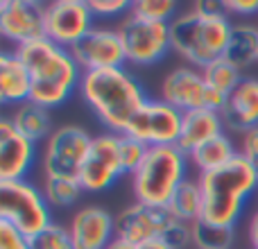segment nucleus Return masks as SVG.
<instances>
[{
	"label": "nucleus",
	"mask_w": 258,
	"mask_h": 249,
	"mask_svg": "<svg viewBox=\"0 0 258 249\" xmlns=\"http://www.w3.org/2000/svg\"><path fill=\"white\" fill-rule=\"evenodd\" d=\"M231 30L233 25L224 12L200 14L195 9H188L170 23V41L179 57L202 71L224 57Z\"/></svg>",
	"instance_id": "20e7f679"
},
{
	"label": "nucleus",
	"mask_w": 258,
	"mask_h": 249,
	"mask_svg": "<svg viewBox=\"0 0 258 249\" xmlns=\"http://www.w3.org/2000/svg\"><path fill=\"white\" fill-rule=\"evenodd\" d=\"M224 59L231 61L238 71H245L258 61V27L249 23L233 25Z\"/></svg>",
	"instance_id": "5701e85b"
},
{
	"label": "nucleus",
	"mask_w": 258,
	"mask_h": 249,
	"mask_svg": "<svg viewBox=\"0 0 258 249\" xmlns=\"http://www.w3.org/2000/svg\"><path fill=\"white\" fill-rule=\"evenodd\" d=\"M0 249H32V240L16 227L0 222Z\"/></svg>",
	"instance_id": "2f4dec72"
},
{
	"label": "nucleus",
	"mask_w": 258,
	"mask_h": 249,
	"mask_svg": "<svg viewBox=\"0 0 258 249\" xmlns=\"http://www.w3.org/2000/svg\"><path fill=\"white\" fill-rule=\"evenodd\" d=\"M163 240L172 249H195L192 247V224L174 220L168 231L163 233Z\"/></svg>",
	"instance_id": "7c9ffc66"
},
{
	"label": "nucleus",
	"mask_w": 258,
	"mask_h": 249,
	"mask_svg": "<svg viewBox=\"0 0 258 249\" xmlns=\"http://www.w3.org/2000/svg\"><path fill=\"white\" fill-rule=\"evenodd\" d=\"M36 161V143L25 138L12 118H0V181H21Z\"/></svg>",
	"instance_id": "dca6fc26"
},
{
	"label": "nucleus",
	"mask_w": 258,
	"mask_h": 249,
	"mask_svg": "<svg viewBox=\"0 0 258 249\" xmlns=\"http://www.w3.org/2000/svg\"><path fill=\"white\" fill-rule=\"evenodd\" d=\"M224 127L231 132L245 134L258 127V80L245 77L238 89L227 98V104L220 111Z\"/></svg>",
	"instance_id": "a211bd4d"
},
{
	"label": "nucleus",
	"mask_w": 258,
	"mask_h": 249,
	"mask_svg": "<svg viewBox=\"0 0 258 249\" xmlns=\"http://www.w3.org/2000/svg\"><path fill=\"white\" fill-rule=\"evenodd\" d=\"M188 154L177 145L150 147L143 165L132 174L136 202L147 206H168L174 191L188 179Z\"/></svg>",
	"instance_id": "39448f33"
},
{
	"label": "nucleus",
	"mask_w": 258,
	"mask_h": 249,
	"mask_svg": "<svg viewBox=\"0 0 258 249\" xmlns=\"http://www.w3.org/2000/svg\"><path fill=\"white\" fill-rule=\"evenodd\" d=\"M224 9L231 14L249 16V14L258 12V0H224Z\"/></svg>",
	"instance_id": "f704fd0d"
},
{
	"label": "nucleus",
	"mask_w": 258,
	"mask_h": 249,
	"mask_svg": "<svg viewBox=\"0 0 258 249\" xmlns=\"http://www.w3.org/2000/svg\"><path fill=\"white\" fill-rule=\"evenodd\" d=\"M240 152L236 150L233 141L227 134H220V136L206 141L204 145H200L197 150H192L188 154V161L195 170H200V174L204 172H213V170L224 168L227 163H231Z\"/></svg>",
	"instance_id": "412c9836"
},
{
	"label": "nucleus",
	"mask_w": 258,
	"mask_h": 249,
	"mask_svg": "<svg viewBox=\"0 0 258 249\" xmlns=\"http://www.w3.org/2000/svg\"><path fill=\"white\" fill-rule=\"evenodd\" d=\"M256 170H258V168H256Z\"/></svg>",
	"instance_id": "ea45409f"
},
{
	"label": "nucleus",
	"mask_w": 258,
	"mask_h": 249,
	"mask_svg": "<svg viewBox=\"0 0 258 249\" xmlns=\"http://www.w3.org/2000/svg\"><path fill=\"white\" fill-rule=\"evenodd\" d=\"M197 183L204 197L202 220L218 227L233 229L249 197L258 193V170L245 156L238 154L224 168L200 174Z\"/></svg>",
	"instance_id": "7ed1b4c3"
},
{
	"label": "nucleus",
	"mask_w": 258,
	"mask_h": 249,
	"mask_svg": "<svg viewBox=\"0 0 258 249\" xmlns=\"http://www.w3.org/2000/svg\"><path fill=\"white\" fill-rule=\"evenodd\" d=\"M249 242L254 245V249H258V209L254 211L249 220Z\"/></svg>",
	"instance_id": "e433bc0d"
},
{
	"label": "nucleus",
	"mask_w": 258,
	"mask_h": 249,
	"mask_svg": "<svg viewBox=\"0 0 258 249\" xmlns=\"http://www.w3.org/2000/svg\"><path fill=\"white\" fill-rule=\"evenodd\" d=\"M89 7L93 12V16L111 18L132 9V3H127V0H89Z\"/></svg>",
	"instance_id": "473e14b6"
},
{
	"label": "nucleus",
	"mask_w": 258,
	"mask_h": 249,
	"mask_svg": "<svg viewBox=\"0 0 258 249\" xmlns=\"http://www.w3.org/2000/svg\"><path fill=\"white\" fill-rule=\"evenodd\" d=\"M138 249H172L168 245V242L163 240V238H154V240L150 242H143V245H138Z\"/></svg>",
	"instance_id": "4c0bfd02"
},
{
	"label": "nucleus",
	"mask_w": 258,
	"mask_h": 249,
	"mask_svg": "<svg viewBox=\"0 0 258 249\" xmlns=\"http://www.w3.org/2000/svg\"><path fill=\"white\" fill-rule=\"evenodd\" d=\"M238 152H240V156H245L251 165H256L258 168V127L242 134Z\"/></svg>",
	"instance_id": "72a5a7b5"
},
{
	"label": "nucleus",
	"mask_w": 258,
	"mask_h": 249,
	"mask_svg": "<svg viewBox=\"0 0 258 249\" xmlns=\"http://www.w3.org/2000/svg\"><path fill=\"white\" fill-rule=\"evenodd\" d=\"M30 240H32V249H75L71 229L54 222L50 227H45L41 233L32 236Z\"/></svg>",
	"instance_id": "c756f323"
},
{
	"label": "nucleus",
	"mask_w": 258,
	"mask_h": 249,
	"mask_svg": "<svg viewBox=\"0 0 258 249\" xmlns=\"http://www.w3.org/2000/svg\"><path fill=\"white\" fill-rule=\"evenodd\" d=\"M107 249H138V247L132 245V242H127V240H120V238H116V240H113Z\"/></svg>",
	"instance_id": "58836bf2"
},
{
	"label": "nucleus",
	"mask_w": 258,
	"mask_h": 249,
	"mask_svg": "<svg viewBox=\"0 0 258 249\" xmlns=\"http://www.w3.org/2000/svg\"><path fill=\"white\" fill-rule=\"evenodd\" d=\"M41 193H43L45 202L50 206H54V209H68V206L80 202L84 188H82L77 177H43Z\"/></svg>",
	"instance_id": "393cba45"
},
{
	"label": "nucleus",
	"mask_w": 258,
	"mask_h": 249,
	"mask_svg": "<svg viewBox=\"0 0 258 249\" xmlns=\"http://www.w3.org/2000/svg\"><path fill=\"white\" fill-rule=\"evenodd\" d=\"M77 91L84 104L111 134H125L134 116L150 100L141 82L127 68L84 73Z\"/></svg>",
	"instance_id": "f257e3e1"
},
{
	"label": "nucleus",
	"mask_w": 258,
	"mask_h": 249,
	"mask_svg": "<svg viewBox=\"0 0 258 249\" xmlns=\"http://www.w3.org/2000/svg\"><path fill=\"white\" fill-rule=\"evenodd\" d=\"M172 222L174 218L165 206H147L134 202L116 215V238L138 247L154 238H163Z\"/></svg>",
	"instance_id": "4468645a"
},
{
	"label": "nucleus",
	"mask_w": 258,
	"mask_h": 249,
	"mask_svg": "<svg viewBox=\"0 0 258 249\" xmlns=\"http://www.w3.org/2000/svg\"><path fill=\"white\" fill-rule=\"evenodd\" d=\"M192 9L200 14H222L224 3H218V0H200V3L192 5Z\"/></svg>",
	"instance_id": "c9c22d12"
},
{
	"label": "nucleus",
	"mask_w": 258,
	"mask_h": 249,
	"mask_svg": "<svg viewBox=\"0 0 258 249\" xmlns=\"http://www.w3.org/2000/svg\"><path fill=\"white\" fill-rule=\"evenodd\" d=\"M120 152H118V134H98L93 136L91 150L82 165L80 183L84 193H104L122 177Z\"/></svg>",
	"instance_id": "9b49d317"
},
{
	"label": "nucleus",
	"mask_w": 258,
	"mask_h": 249,
	"mask_svg": "<svg viewBox=\"0 0 258 249\" xmlns=\"http://www.w3.org/2000/svg\"><path fill=\"white\" fill-rule=\"evenodd\" d=\"M32 77L16 50L0 54V100L3 104H23L30 100Z\"/></svg>",
	"instance_id": "aec40b11"
},
{
	"label": "nucleus",
	"mask_w": 258,
	"mask_h": 249,
	"mask_svg": "<svg viewBox=\"0 0 258 249\" xmlns=\"http://www.w3.org/2000/svg\"><path fill=\"white\" fill-rule=\"evenodd\" d=\"M118 34H120L127 61L136 66H152L172 50L170 23L147 21L132 12L118 25Z\"/></svg>",
	"instance_id": "6e6552de"
},
{
	"label": "nucleus",
	"mask_w": 258,
	"mask_h": 249,
	"mask_svg": "<svg viewBox=\"0 0 258 249\" xmlns=\"http://www.w3.org/2000/svg\"><path fill=\"white\" fill-rule=\"evenodd\" d=\"M132 14L156 23H172L179 16V5L174 0H136L132 3Z\"/></svg>",
	"instance_id": "cd10ccee"
},
{
	"label": "nucleus",
	"mask_w": 258,
	"mask_h": 249,
	"mask_svg": "<svg viewBox=\"0 0 258 249\" xmlns=\"http://www.w3.org/2000/svg\"><path fill=\"white\" fill-rule=\"evenodd\" d=\"M224 134V120L220 111L213 109H195V111L183 113V125H181V136H179L177 147L186 154L204 145L206 141Z\"/></svg>",
	"instance_id": "6ab92c4d"
},
{
	"label": "nucleus",
	"mask_w": 258,
	"mask_h": 249,
	"mask_svg": "<svg viewBox=\"0 0 258 249\" xmlns=\"http://www.w3.org/2000/svg\"><path fill=\"white\" fill-rule=\"evenodd\" d=\"M16 54L32 77V102L54 109L61 107L73 91L80 89L84 71L77 66L71 50L52 43L50 39H36L16 48Z\"/></svg>",
	"instance_id": "f03ea898"
},
{
	"label": "nucleus",
	"mask_w": 258,
	"mask_h": 249,
	"mask_svg": "<svg viewBox=\"0 0 258 249\" xmlns=\"http://www.w3.org/2000/svg\"><path fill=\"white\" fill-rule=\"evenodd\" d=\"M118 152H120V165L125 174H134L143 165L150 147L141 143L138 138H132L127 134H118Z\"/></svg>",
	"instance_id": "c85d7f7f"
},
{
	"label": "nucleus",
	"mask_w": 258,
	"mask_h": 249,
	"mask_svg": "<svg viewBox=\"0 0 258 249\" xmlns=\"http://www.w3.org/2000/svg\"><path fill=\"white\" fill-rule=\"evenodd\" d=\"M9 118H12L14 127H16L25 138H30L32 143L48 141V136L54 132L52 118H50V109L41 107V104L32 102V100L18 104L16 111H14Z\"/></svg>",
	"instance_id": "4be33fe9"
},
{
	"label": "nucleus",
	"mask_w": 258,
	"mask_h": 249,
	"mask_svg": "<svg viewBox=\"0 0 258 249\" xmlns=\"http://www.w3.org/2000/svg\"><path fill=\"white\" fill-rule=\"evenodd\" d=\"M183 113L163 100H147L127 127V136L138 138L147 147L177 145L181 136Z\"/></svg>",
	"instance_id": "9d476101"
},
{
	"label": "nucleus",
	"mask_w": 258,
	"mask_h": 249,
	"mask_svg": "<svg viewBox=\"0 0 258 249\" xmlns=\"http://www.w3.org/2000/svg\"><path fill=\"white\" fill-rule=\"evenodd\" d=\"M0 222L12 224L30 238L50 227V204L41 188L27 179L0 181Z\"/></svg>",
	"instance_id": "423d86ee"
},
{
	"label": "nucleus",
	"mask_w": 258,
	"mask_h": 249,
	"mask_svg": "<svg viewBox=\"0 0 258 249\" xmlns=\"http://www.w3.org/2000/svg\"><path fill=\"white\" fill-rule=\"evenodd\" d=\"M93 136L80 125H61L48 136L41 152L43 177H80Z\"/></svg>",
	"instance_id": "0eeeda50"
},
{
	"label": "nucleus",
	"mask_w": 258,
	"mask_h": 249,
	"mask_svg": "<svg viewBox=\"0 0 258 249\" xmlns=\"http://www.w3.org/2000/svg\"><path fill=\"white\" fill-rule=\"evenodd\" d=\"M165 209L179 222L195 224L197 220H202V215H204V197H202V188L197 183V179H186L174 191V195L170 197Z\"/></svg>",
	"instance_id": "b1692460"
},
{
	"label": "nucleus",
	"mask_w": 258,
	"mask_h": 249,
	"mask_svg": "<svg viewBox=\"0 0 258 249\" xmlns=\"http://www.w3.org/2000/svg\"><path fill=\"white\" fill-rule=\"evenodd\" d=\"M68 229L75 249H107L116 240V215L102 206H82L73 213Z\"/></svg>",
	"instance_id": "f3484780"
},
{
	"label": "nucleus",
	"mask_w": 258,
	"mask_h": 249,
	"mask_svg": "<svg viewBox=\"0 0 258 249\" xmlns=\"http://www.w3.org/2000/svg\"><path fill=\"white\" fill-rule=\"evenodd\" d=\"M236 231L229 227H218L206 220L192 224V247L195 249H231Z\"/></svg>",
	"instance_id": "bb28decb"
},
{
	"label": "nucleus",
	"mask_w": 258,
	"mask_h": 249,
	"mask_svg": "<svg viewBox=\"0 0 258 249\" xmlns=\"http://www.w3.org/2000/svg\"><path fill=\"white\" fill-rule=\"evenodd\" d=\"M71 54L84 73L125 68L127 64L120 34L113 27H91L71 48Z\"/></svg>",
	"instance_id": "ddd939ff"
},
{
	"label": "nucleus",
	"mask_w": 258,
	"mask_h": 249,
	"mask_svg": "<svg viewBox=\"0 0 258 249\" xmlns=\"http://www.w3.org/2000/svg\"><path fill=\"white\" fill-rule=\"evenodd\" d=\"M202 75H204L206 84L213 91H218L220 95H224V98H229V95L238 89V84L245 80L242 71H238V68L233 66L231 61H227L224 57L209 64L206 68H202Z\"/></svg>",
	"instance_id": "a878e982"
},
{
	"label": "nucleus",
	"mask_w": 258,
	"mask_h": 249,
	"mask_svg": "<svg viewBox=\"0 0 258 249\" xmlns=\"http://www.w3.org/2000/svg\"><path fill=\"white\" fill-rule=\"evenodd\" d=\"M161 100L172 104L181 113L195 111V109H213L222 111L227 98L220 95L206 84L200 68L179 66L170 71L161 82Z\"/></svg>",
	"instance_id": "1a4fd4ad"
},
{
	"label": "nucleus",
	"mask_w": 258,
	"mask_h": 249,
	"mask_svg": "<svg viewBox=\"0 0 258 249\" xmlns=\"http://www.w3.org/2000/svg\"><path fill=\"white\" fill-rule=\"evenodd\" d=\"M45 39L71 50L93 25V12L86 0H54L43 7Z\"/></svg>",
	"instance_id": "f8f14e48"
},
{
	"label": "nucleus",
	"mask_w": 258,
	"mask_h": 249,
	"mask_svg": "<svg viewBox=\"0 0 258 249\" xmlns=\"http://www.w3.org/2000/svg\"><path fill=\"white\" fill-rule=\"evenodd\" d=\"M0 32L16 48L45 39L43 7L30 0H3L0 3Z\"/></svg>",
	"instance_id": "2eb2a0df"
}]
</instances>
